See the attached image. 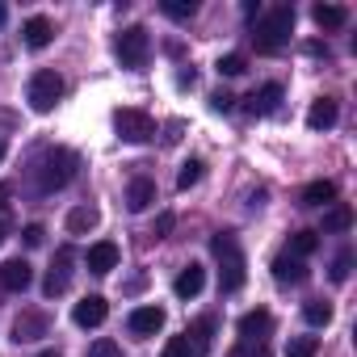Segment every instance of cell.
Wrapping results in <instances>:
<instances>
[{"instance_id":"cell-1","label":"cell","mask_w":357,"mask_h":357,"mask_svg":"<svg viewBox=\"0 0 357 357\" xmlns=\"http://www.w3.org/2000/svg\"><path fill=\"white\" fill-rule=\"evenodd\" d=\"M290 34H294V9H290V5H278L273 13H265V17L257 22L252 43H257L261 55H273V51H282V47L290 43Z\"/></svg>"},{"instance_id":"cell-2","label":"cell","mask_w":357,"mask_h":357,"mask_svg":"<svg viewBox=\"0 0 357 357\" xmlns=\"http://www.w3.org/2000/svg\"><path fill=\"white\" fill-rule=\"evenodd\" d=\"M211 252H215V257H219V265H223V269H219L223 290H227V294H236V290L244 286V278H248V273H244V252H240V240H236L231 231H219V236L211 240Z\"/></svg>"},{"instance_id":"cell-3","label":"cell","mask_w":357,"mask_h":357,"mask_svg":"<svg viewBox=\"0 0 357 357\" xmlns=\"http://www.w3.org/2000/svg\"><path fill=\"white\" fill-rule=\"evenodd\" d=\"M76 176V151H68V147H55V151H47L43 155V168H38V190L43 194H55V190H63L68 181Z\"/></svg>"},{"instance_id":"cell-4","label":"cell","mask_w":357,"mask_h":357,"mask_svg":"<svg viewBox=\"0 0 357 357\" xmlns=\"http://www.w3.org/2000/svg\"><path fill=\"white\" fill-rule=\"evenodd\" d=\"M59 97H63V76H59V72L43 68V72L30 76V93H26V101H30L34 114H51Z\"/></svg>"},{"instance_id":"cell-5","label":"cell","mask_w":357,"mask_h":357,"mask_svg":"<svg viewBox=\"0 0 357 357\" xmlns=\"http://www.w3.org/2000/svg\"><path fill=\"white\" fill-rule=\"evenodd\" d=\"M211 332H215V324H211V319H198L190 332L172 336V340L164 344L160 357H206V349H211Z\"/></svg>"},{"instance_id":"cell-6","label":"cell","mask_w":357,"mask_h":357,"mask_svg":"<svg viewBox=\"0 0 357 357\" xmlns=\"http://www.w3.org/2000/svg\"><path fill=\"white\" fill-rule=\"evenodd\" d=\"M147 55H151V38H147V30H143V26H126V30L118 34V59H122V68L139 72V68L147 63Z\"/></svg>"},{"instance_id":"cell-7","label":"cell","mask_w":357,"mask_h":357,"mask_svg":"<svg viewBox=\"0 0 357 357\" xmlns=\"http://www.w3.org/2000/svg\"><path fill=\"white\" fill-rule=\"evenodd\" d=\"M114 130H118V139H126V143H147V139L155 135V122H151L143 109H118V114H114Z\"/></svg>"},{"instance_id":"cell-8","label":"cell","mask_w":357,"mask_h":357,"mask_svg":"<svg viewBox=\"0 0 357 357\" xmlns=\"http://www.w3.org/2000/svg\"><path fill=\"white\" fill-rule=\"evenodd\" d=\"M105 315H109V303H105L101 294H89V298H80V303L72 307V319H76L80 328H101Z\"/></svg>"},{"instance_id":"cell-9","label":"cell","mask_w":357,"mask_h":357,"mask_svg":"<svg viewBox=\"0 0 357 357\" xmlns=\"http://www.w3.org/2000/svg\"><path fill=\"white\" fill-rule=\"evenodd\" d=\"M30 282H34L30 261H5V265H0V290L22 294V290H30Z\"/></svg>"},{"instance_id":"cell-10","label":"cell","mask_w":357,"mask_h":357,"mask_svg":"<svg viewBox=\"0 0 357 357\" xmlns=\"http://www.w3.org/2000/svg\"><path fill=\"white\" fill-rule=\"evenodd\" d=\"M202 286H206V269L190 261L181 273H176V282H172V294H176V298H198V294H202Z\"/></svg>"},{"instance_id":"cell-11","label":"cell","mask_w":357,"mask_h":357,"mask_svg":"<svg viewBox=\"0 0 357 357\" xmlns=\"http://www.w3.org/2000/svg\"><path fill=\"white\" fill-rule=\"evenodd\" d=\"M240 336H244V344H261L265 336H269V328H273V315L269 311H248V315H240Z\"/></svg>"},{"instance_id":"cell-12","label":"cell","mask_w":357,"mask_h":357,"mask_svg":"<svg viewBox=\"0 0 357 357\" xmlns=\"http://www.w3.org/2000/svg\"><path fill=\"white\" fill-rule=\"evenodd\" d=\"M22 43H26L30 51H47V47L55 43V26H51L47 17H30V22L22 26Z\"/></svg>"},{"instance_id":"cell-13","label":"cell","mask_w":357,"mask_h":357,"mask_svg":"<svg viewBox=\"0 0 357 357\" xmlns=\"http://www.w3.org/2000/svg\"><path fill=\"white\" fill-rule=\"evenodd\" d=\"M72 248H59V261H55V269L47 273V282H43V290H47V298H55V294H63L68 286H72Z\"/></svg>"},{"instance_id":"cell-14","label":"cell","mask_w":357,"mask_h":357,"mask_svg":"<svg viewBox=\"0 0 357 357\" xmlns=\"http://www.w3.org/2000/svg\"><path fill=\"white\" fill-rule=\"evenodd\" d=\"M89 273H114L118 269V244L114 240H101V244H93L89 248Z\"/></svg>"},{"instance_id":"cell-15","label":"cell","mask_w":357,"mask_h":357,"mask_svg":"<svg viewBox=\"0 0 357 357\" xmlns=\"http://www.w3.org/2000/svg\"><path fill=\"white\" fill-rule=\"evenodd\" d=\"M126 324H130L135 336H155V332L164 328V311H160V307H135Z\"/></svg>"},{"instance_id":"cell-16","label":"cell","mask_w":357,"mask_h":357,"mask_svg":"<svg viewBox=\"0 0 357 357\" xmlns=\"http://www.w3.org/2000/svg\"><path fill=\"white\" fill-rule=\"evenodd\" d=\"M282 97H286V93H282V84H265L261 93H252V97H248V114H252V118H265V114H278V105H282Z\"/></svg>"},{"instance_id":"cell-17","label":"cell","mask_w":357,"mask_h":357,"mask_svg":"<svg viewBox=\"0 0 357 357\" xmlns=\"http://www.w3.org/2000/svg\"><path fill=\"white\" fill-rule=\"evenodd\" d=\"M273 278H278L282 286H303V282H307V265H303L298 257H290V252H286V257H278V261H273Z\"/></svg>"},{"instance_id":"cell-18","label":"cell","mask_w":357,"mask_h":357,"mask_svg":"<svg viewBox=\"0 0 357 357\" xmlns=\"http://www.w3.org/2000/svg\"><path fill=\"white\" fill-rule=\"evenodd\" d=\"M336 118H340L336 101H332V97H319V101L311 105V114H307V126H311V130H328V126H336Z\"/></svg>"},{"instance_id":"cell-19","label":"cell","mask_w":357,"mask_h":357,"mask_svg":"<svg viewBox=\"0 0 357 357\" xmlns=\"http://www.w3.org/2000/svg\"><path fill=\"white\" fill-rule=\"evenodd\" d=\"M155 202V185L147 181V176H135V181H130V190H126V206L139 215V211H147Z\"/></svg>"},{"instance_id":"cell-20","label":"cell","mask_w":357,"mask_h":357,"mask_svg":"<svg viewBox=\"0 0 357 357\" xmlns=\"http://www.w3.org/2000/svg\"><path fill=\"white\" fill-rule=\"evenodd\" d=\"M47 332V315H38V311H30V315H22L17 324H13V340L22 344V340H38Z\"/></svg>"},{"instance_id":"cell-21","label":"cell","mask_w":357,"mask_h":357,"mask_svg":"<svg viewBox=\"0 0 357 357\" xmlns=\"http://www.w3.org/2000/svg\"><path fill=\"white\" fill-rule=\"evenodd\" d=\"M97 223H101L97 206H76V211L68 215V231H72V236H89V231H93Z\"/></svg>"},{"instance_id":"cell-22","label":"cell","mask_w":357,"mask_h":357,"mask_svg":"<svg viewBox=\"0 0 357 357\" xmlns=\"http://www.w3.org/2000/svg\"><path fill=\"white\" fill-rule=\"evenodd\" d=\"M311 17H315V26H319V30H340V26L349 22V13H344L340 5H315V9H311Z\"/></svg>"},{"instance_id":"cell-23","label":"cell","mask_w":357,"mask_h":357,"mask_svg":"<svg viewBox=\"0 0 357 357\" xmlns=\"http://www.w3.org/2000/svg\"><path fill=\"white\" fill-rule=\"evenodd\" d=\"M332 198H336V185L332 181H311L303 190V206H328Z\"/></svg>"},{"instance_id":"cell-24","label":"cell","mask_w":357,"mask_h":357,"mask_svg":"<svg viewBox=\"0 0 357 357\" xmlns=\"http://www.w3.org/2000/svg\"><path fill=\"white\" fill-rule=\"evenodd\" d=\"M303 319H307L311 328H328V324H332V303H324V298L303 303Z\"/></svg>"},{"instance_id":"cell-25","label":"cell","mask_w":357,"mask_h":357,"mask_svg":"<svg viewBox=\"0 0 357 357\" xmlns=\"http://www.w3.org/2000/svg\"><path fill=\"white\" fill-rule=\"evenodd\" d=\"M349 223H353V211H349L344 202L328 206V215H324V231H349Z\"/></svg>"},{"instance_id":"cell-26","label":"cell","mask_w":357,"mask_h":357,"mask_svg":"<svg viewBox=\"0 0 357 357\" xmlns=\"http://www.w3.org/2000/svg\"><path fill=\"white\" fill-rule=\"evenodd\" d=\"M315 248H319V231H294V236H290V257L303 261V257H311Z\"/></svg>"},{"instance_id":"cell-27","label":"cell","mask_w":357,"mask_h":357,"mask_svg":"<svg viewBox=\"0 0 357 357\" xmlns=\"http://www.w3.org/2000/svg\"><path fill=\"white\" fill-rule=\"evenodd\" d=\"M198 181H202V160H185L176 172V190H194Z\"/></svg>"},{"instance_id":"cell-28","label":"cell","mask_w":357,"mask_h":357,"mask_svg":"<svg viewBox=\"0 0 357 357\" xmlns=\"http://www.w3.org/2000/svg\"><path fill=\"white\" fill-rule=\"evenodd\" d=\"M168 17H176V22H185V17H194L198 13V5H194V0H164V5H160Z\"/></svg>"},{"instance_id":"cell-29","label":"cell","mask_w":357,"mask_h":357,"mask_svg":"<svg viewBox=\"0 0 357 357\" xmlns=\"http://www.w3.org/2000/svg\"><path fill=\"white\" fill-rule=\"evenodd\" d=\"M215 68H219V76H244L248 72V59L244 55H223Z\"/></svg>"},{"instance_id":"cell-30","label":"cell","mask_w":357,"mask_h":357,"mask_svg":"<svg viewBox=\"0 0 357 357\" xmlns=\"http://www.w3.org/2000/svg\"><path fill=\"white\" fill-rule=\"evenodd\" d=\"M315 349H319V340H315V336H294V340L286 344V357H311Z\"/></svg>"},{"instance_id":"cell-31","label":"cell","mask_w":357,"mask_h":357,"mask_svg":"<svg viewBox=\"0 0 357 357\" xmlns=\"http://www.w3.org/2000/svg\"><path fill=\"white\" fill-rule=\"evenodd\" d=\"M89 357H122V349H118L109 336H101V340H93V344H89Z\"/></svg>"},{"instance_id":"cell-32","label":"cell","mask_w":357,"mask_h":357,"mask_svg":"<svg viewBox=\"0 0 357 357\" xmlns=\"http://www.w3.org/2000/svg\"><path fill=\"white\" fill-rule=\"evenodd\" d=\"M349 265H353V252H340V257L332 261V282H344V278H349Z\"/></svg>"},{"instance_id":"cell-33","label":"cell","mask_w":357,"mask_h":357,"mask_svg":"<svg viewBox=\"0 0 357 357\" xmlns=\"http://www.w3.org/2000/svg\"><path fill=\"white\" fill-rule=\"evenodd\" d=\"M22 240H26V248H38V244H43V240H47V231H43V227H38V223H30V227H26V231H22Z\"/></svg>"},{"instance_id":"cell-34","label":"cell","mask_w":357,"mask_h":357,"mask_svg":"<svg viewBox=\"0 0 357 357\" xmlns=\"http://www.w3.org/2000/svg\"><path fill=\"white\" fill-rule=\"evenodd\" d=\"M211 105H215V109H219V114H227V109H231V105H236V97H231V93H223V89H219V93H215V97H211Z\"/></svg>"},{"instance_id":"cell-35","label":"cell","mask_w":357,"mask_h":357,"mask_svg":"<svg viewBox=\"0 0 357 357\" xmlns=\"http://www.w3.org/2000/svg\"><path fill=\"white\" fill-rule=\"evenodd\" d=\"M168 231H172V215H160V219H155V231H151V236H155V240H164Z\"/></svg>"},{"instance_id":"cell-36","label":"cell","mask_w":357,"mask_h":357,"mask_svg":"<svg viewBox=\"0 0 357 357\" xmlns=\"http://www.w3.org/2000/svg\"><path fill=\"white\" fill-rule=\"evenodd\" d=\"M5 22H9V9H5V5H0V26H5Z\"/></svg>"},{"instance_id":"cell-37","label":"cell","mask_w":357,"mask_h":357,"mask_svg":"<svg viewBox=\"0 0 357 357\" xmlns=\"http://www.w3.org/2000/svg\"><path fill=\"white\" fill-rule=\"evenodd\" d=\"M38 357H59V353H51V349H47V353H38Z\"/></svg>"},{"instance_id":"cell-38","label":"cell","mask_w":357,"mask_h":357,"mask_svg":"<svg viewBox=\"0 0 357 357\" xmlns=\"http://www.w3.org/2000/svg\"><path fill=\"white\" fill-rule=\"evenodd\" d=\"M0 244H5V223H0Z\"/></svg>"},{"instance_id":"cell-39","label":"cell","mask_w":357,"mask_h":357,"mask_svg":"<svg viewBox=\"0 0 357 357\" xmlns=\"http://www.w3.org/2000/svg\"><path fill=\"white\" fill-rule=\"evenodd\" d=\"M0 160H5V143H0Z\"/></svg>"}]
</instances>
